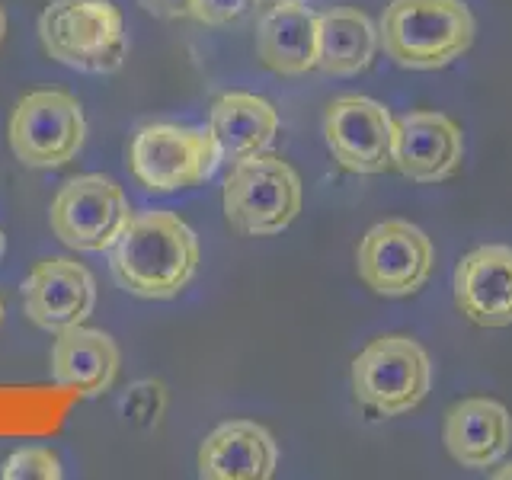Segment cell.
I'll list each match as a JSON object with an SVG mask.
<instances>
[{
    "label": "cell",
    "instance_id": "3",
    "mask_svg": "<svg viewBox=\"0 0 512 480\" xmlns=\"http://www.w3.org/2000/svg\"><path fill=\"white\" fill-rule=\"evenodd\" d=\"M39 39L80 74H116L128 55L125 20L112 0H52L39 16Z\"/></svg>",
    "mask_w": 512,
    "mask_h": 480
},
{
    "label": "cell",
    "instance_id": "8",
    "mask_svg": "<svg viewBox=\"0 0 512 480\" xmlns=\"http://www.w3.org/2000/svg\"><path fill=\"white\" fill-rule=\"evenodd\" d=\"M125 189L103 173H84L64 183L55 199L48 224L64 247L77 253H109L132 221Z\"/></svg>",
    "mask_w": 512,
    "mask_h": 480
},
{
    "label": "cell",
    "instance_id": "16",
    "mask_svg": "<svg viewBox=\"0 0 512 480\" xmlns=\"http://www.w3.org/2000/svg\"><path fill=\"white\" fill-rule=\"evenodd\" d=\"M119 362V346L109 333L77 324L55 333L48 368L58 388H68L80 397H96L112 388Z\"/></svg>",
    "mask_w": 512,
    "mask_h": 480
},
{
    "label": "cell",
    "instance_id": "19",
    "mask_svg": "<svg viewBox=\"0 0 512 480\" xmlns=\"http://www.w3.org/2000/svg\"><path fill=\"white\" fill-rule=\"evenodd\" d=\"M378 26L356 7L317 13V68L333 77L365 71L378 52Z\"/></svg>",
    "mask_w": 512,
    "mask_h": 480
},
{
    "label": "cell",
    "instance_id": "27",
    "mask_svg": "<svg viewBox=\"0 0 512 480\" xmlns=\"http://www.w3.org/2000/svg\"><path fill=\"white\" fill-rule=\"evenodd\" d=\"M0 324H4V298H0Z\"/></svg>",
    "mask_w": 512,
    "mask_h": 480
},
{
    "label": "cell",
    "instance_id": "23",
    "mask_svg": "<svg viewBox=\"0 0 512 480\" xmlns=\"http://www.w3.org/2000/svg\"><path fill=\"white\" fill-rule=\"evenodd\" d=\"M144 13L157 16V20H183L192 16V0H138Z\"/></svg>",
    "mask_w": 512,
    "mask_h": 480
},
{
    "label": "cell",
    "instance_id": "24",
    "mask_svg": "<svg viewBox=\"0 0 512 480\" xmlns=\"http://www.w3.org/2000/svg\"><path fill=\"white\" fill-rule=\"evenodd\" d=\"M493 477H500V480H512V461H509V464H503V468H496V471H493Z\"/></svg>",
    "mask_w": 512,
    "mask_h": 480
},
{
    "label": "cell",
    "instance_id": "21",
    "mask_svg": "<svg viewBox=\"0 0 512 480\" xmlns=\"http://www.w3.org/2000/svg\"><path fill=\"white\" fill-rule=\"evenodd\" d=\"M164 407H167V394H164V384H157V381H141L125 397V416H132L138 426L157 423Z\"/></svg>",
    "mask_w": 512,
    "mask_h": 480
},
{
    "label": "cell",
    "instance_id": "15",
    "mask_svg": "<svg viewBox=\"0 0 512 480\" xmlns=\"http://www.w3.org/2000/svg\"><path fill=\"white\" fill-rule=\"evenodd\" d=\"M279 464L272 432L253 420L221 423L199 448V477L205 480H269Z\"/></svg>",
    "mask_w": 512,
    "mask_h": 480
},
{
    "label": "cell",
    "instance_id": "5",
    "mask_svg": "<svg viewBox=\"0 0 512 480\" xmlns=\"http://www.w3.org/2000/svg\"><path fill=\"white\" fill-rule=\"evenodd\" d=\"M432 388L429 352L407 333H388L368 343L352 359V391L375 416L416 410Z\"/></svg>",
    "mask_w": 512,
    "mask_h": 480
},
{
    "label": "cell",
    "instance_id": "20",
    "mask_svg": "<svg viewBox=\"0 0 512 480\" xmlns=\"http://www.w3.org/2000/svg\"><path fill=\"white\" fill-rule=\"evenodd\" d=\"M4 480H61L64 468L52 448H20L13 452L4 468H0Z\"/></svg>",
    "mask_w": 512,
    "mask_h": 480
},
{
    "label": "cell",
    "instance_id": "11",
    "mask_svg": "<svg viewBox=\"0 0 512 480\" xmlns=\"http://www.w3.org/2000/svg\"><path fill=\"white\" fill-rule=\"evenodd\" d=\"M96 308L93 272L71 256H45L23 279V311L39 330L61 333L87 324Z\"/></svg>",
    "mask_w": 512,
    "mask_h": 480
},
{
    "label": "cell",
    "instance_id": "22",
    "mask_svg": "<svg viewBox=\"0 0 512 480\" xmlns=\"http://www.w3.org/2000/svg\"><path fill=\"white\" fill-rule=\"evenodd\" d=\"M260 0H192V20L205 26H224L247 16Z\"/></svg>",
    "mask_w": 512,
    "mask_h": 480
},
{
    "label": "cell",
    "instance_id": "14",
    "mask_svg": "<svg viewBox=\"0 0 512 480\" xmlns=\"http://www.w3.org/2000/svg\"><path fill=\"white\" fill-rule=\"evenodd\" d=\"M442 442L461 468H496L512 448V416L493 397H468L445 413Z\"/></svg>",
    "mask_w": 512,
    "mask_h": 480
},
{
    "label": "cell",
    "instance_id": "17",
    "mask_svg": "<svg viewBox=\"0 0 512 480\" xmlns=\"http://www.w3.org/2000/svg\"><path fill=\"white\" fill-rule=\"evenodd\" d=\"M256 55L282 77L314 71L317 13L304 0H272V7L256 23Z\"/></svg>",
    "mask_w": 512,
    "mask_h": 480
},
{
    "label": "cell",
    "instance_id": "12",
    "mask_svg": "<svg viewBox=\"0 0 512 480\" xmlns=\"http://www.w3.org/2000/svg\"><path fill=\"white\" fill-rule=\"evenodd\" d=\"M464 164V135L442 112H407L394 119V167L413 183L452 180Z\"/></svg>",
    "mask_w": 512,
    "mask_h": 480
},
{
    "label": "cell",
    "instance_id": "2",
    "mask_svg": "<svg viewBox=\"0 0 512 480\" xmlns=\"http://www.w3.org/2000/svg\"><path fill=\"white\" fill-rule=\"evenodd\" d=\"M474 32V13L464 0H391L381 16L378 42L400 68L439 71L468 52Z\"/></svg>",
    "mask_w": 512,
    "mask_h": 480
},
{
    "label": "cell",
    "instance_id": "18",
    "mask_svg": "<svg viewBox=\"0 0 512 480\" xmlns=\"http://www.w3.org/2000/svg\"><path fill=\"white\" fill-rule=\"evenodd\" d=\"M221 160L237 164L269 151V144L279 135V109L256 93H224L208 112Z\"/></svg>",
    "mask_w": 512,
    "mask_h": 480
},
{
    "label": "cell",
    "instance_id": "9",
    "mask_svg": "<svg viewBox=\"0 0 512 480\" xmlns=\"http://www.w3.org/2000/svg\"><path fill=\"white\" fill-rule=\"evenodd\" d=\"M359 279L381 298H410L436 269V247L423 228L391 218L375 224L356 250Z\"/></svg>",
    "mask_w": 512,
    "mask_h": 480
},
{
    "label": "cell",
    "instance_id": "25",
    "mask_svg": "<svg viewBox=\"0 0 512 480\" xmlns=\"http://www.w3.org/2000/svg\"><path fill=\"white\" fill-rule=\"evenodd\" d=\"M4 36H7V13L4 4H0V45H4Z\"/></svg>",
    "mask_w": 512,
    "mask_h": 480
},
{
    "label": "cell",
    "instance_id": "26",
    "mask_svg": "<svg viewBox=\"0 0 512 480\" xmlns=\"http://www.w3.org/2000/svg\"><path fill=\"white\" fill-rule=\"evenodd\" d=\"M4 253H7V237H4V231H0V260H4Z\"/></svg>",
    "mask_w": 512,
    "mask_h": 480
},
{
    "label": "cell",
    "instance_id": "1",
    "mask_svg": "<svg viewBox=\"0 0 512 480\" xmlns=\"http://www.w3.org/2000/svg\"><path fill=\"white\" fill-rule=\"evenodd\" d=\"M109 269L128 295L176 298L196 279L199 237L180 215L164 208L132 215L122 237L109 247Z\"/></svg>",
    "mask_w": 512,
    "mask_h": 480
},
{
    "label": "cell",
    "instance_id": "10",
    "mask_svg": "<svg viewBox=\"0 0 512 480\" xmlns=\"http://www.w3.org/2000/svg\"><path fill=\"white\" fill-rule=\"evenodd\" d=\"M324 138L333 160L349 173H384L394 167V116L368 96H340L327 106Z\"/></svg>",
    "mask_w": 512,
    "mask_h": 480
},
{
    "label": "cell",
    "instance_id": "4",
    "mask_svg": "<svg viewBox=\"0 0 512 480\" xmlns=\"http://www.w3.org/2000/svg\"><path fill=\"white\" fill-rule=\"evenodd\" d=\"M301 176L276 154H256L231 164L224 176V218L244 237L282 234L301 212Z\"/></svg>",
    "mask_w": 512,
    "mask_h": 480
},
{
    "label": "cell",
    "instance_id": "13",
    "mask_svg": "<svg viewBox=\"0 0 512 480\" xmlns=\"http://www.w3.org/2000/svg\"><path fill=\"white\" fill-rule=\"evenodd\" d=\"M455 304L477 327H512V247L471 250L455 269Z\"/></svg>",
    "mask_w": 512,
    "mask_h": 480
},
{
    "label": "cell",
    "instance_id": "6",
    "mask_svg": "<svg viewBox=\"0 0 512 480\" xmlns=\"http://www.w3.org/2000/svg\"><path fill=\"white\" fill-rule=\"evenodd\" d=\"M221 164V151L215 144L212 128L176 125V122H151L141 125L132 148H128V167L135 180L151 192H180L192 189Z\"/></svg>",
    "mask_w": 512,
    "mask_h": 480
},
{
    "label": "cell",
    "instance_id": "7",
    "mask_svg": "<svg viewBox=\"0 0 512 480\" xmlns=\"http://www.w3.org/2000/svg\"><path fill=\"white\" fill-rule=\"evenodd\" d=\"M7 138L20 164L32 170L64 167L84 148V106L77 103V96L64 90L26 93L10 112Z\"/></svg>",
    "mask_w": 512,
    "mask_h": 480
}]
</instances>
